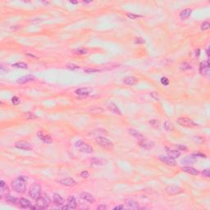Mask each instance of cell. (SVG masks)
Segmentation results:
<instances>
[{"label": "cell", "mask_w": 210, "mask_h": 210, "mask_svg": "<svg viewBox=\"0 0 210 210\" xmlns=\"http://www.w3.org/2000/svg\"><path fill=\"white\" fill-rule=\"evenodd\" d=\"M28 179L29 178L27 176H19L15 178L11 183L13 190L17 193L24 194L26 189V182L28 181Z\"/></svg>", "instance_id": "obj_1"}, {"label": "cell", "mask_w": 210, "mask_h": 210, "mask_svg": "<svg viewBox=\"0 0 210 210\" xmlns=\"http://www.w3.org/2000/svg\"><path fill=\"white\" fill-rule=\"evenodd\" d=\"M29 195L34 200H37L41 196V186L39 184L35 183L30 187Z\"/></svg>", "instance_id": "obj_2"}, {"label": "cell", "mask_w": 210, "mask_h": 210, "mask_svg": "<svg viewBox=\"0 0 210 210\" xmlns=\"http://www.w3.org/2000/svg\"><path fill=\"white\" fill-rule=\"evenodd\" d=\"M51 203V199L48 195H43L39 197V199L36 200V204L39 206L41 209H47Z\"/></svg>", "instance_id": "obj_3"}, {"label": "cell", "mask_w": 210, "mask_h": 210, "mask_svg": "<svg viewBox=\"0 0 210 210\" xmlns=\"http://www.w3.org/2000/svg\"><path fill=\"white\" fill-rule=\"evenodd\" d=\"M75 146L76 148L79 150L82 153H85V154H91L94 152V149L92 148L90 144H86L85 142H83L82 140H77L75 143Z\"/></svg>", "instance_id": "obj_4"}, {"label": "cell", "mask_w": 210, "mask_h": 210, "mask_svg": "<svg viewBox=\"0 0 210 210\" xmlns=\"http://www.w3.org/2000/svg\"><path fill=\"white\" fill-rule=\"evenodd\" d=\"M95 140H96L97 144H99L103 148L107 149V150L112 149V146H113V143L110 140H108V139L105 137H103V136H98V137L96 138Z\"/></svg>", "instance_id": "obj_5"}, {"label": "cell", "mask_w": 210, "mask_h": 210, "mask_svg": "<svg viewBox=\"0 0 210 210\" xmlns=\"http://www.w3.org/2000/svg\"><path fill=\"white\" fill-rule=\"evenodd\" d=\"M177 122L178 124L184 127H195L197 126L195 122H194L191 119L188 118H183V117L179 118L177 119Z\"/></svg>", "instance_id": "obj_6"}, {"label": "cell", "mask_w": 210, "mask_h": 210, "mask_svg": "<svg viewBox=\"0 0 210 210\" xmlns=\"http://www.w3.org/2000/svg\"><path fill=\"white\" fill-rule=\"evenodd\" d=\"M165 192L168 195H179L182 192V189L177 185H167L166 187Z\"/></svg>", "instance_id": "obj_7"}, {"label": "cell", "mask_w": 210, "mask_h": 210, "mask_svg": "<svg viewBox=\"0 0 210 210\" xmlns=\"http://www.w3.org/2000/svg\"><path fill=\"white\" fill-rule=\"evenodd\" d=\"M37 136L39 138L41 141H43L45 144H51L52 142V138L50 135L46 133L45 131H39L37 132Z\"/></svg>", "instance_id": "obj_8"}, {"label": "cell", "mask_w": 210, "mask_h": 210, "mask_svg": "<svg viewBox=\"0 0 210 210\" xmlns=\"http://www.w3.org/2000/svg\"><path fill=\"white\" fill-rule=\"evenodd\" d=\"M125 204H126V208L129 209H140L139 203L136 200H135L131 198H128V199H125Z\"/></svg>", "instance_id": "obj_9"}, {"label": "cell", "mask_w": 210, "mask_h": 210, "mask_svg": "<svg viewBox=\"0 0 210 210\" xmlns=\"http://www.w3.org/2000/svg\"><path fill=\"white\" fill-rule=\"evenodd\" d=\"M199 72L201 75L208 76L209 74V61H203L199 65Z\"/></svg>", "instance_id": "obj_10"}, {"label": "cell", "mask_w": 210, "mask_h": 210, "mask_svg": "<svg viewBox=\"0 0 210 210\" xmlns=\"http://www.w3.org/2000/svg\"><path fill=\"white\" fill-rule=\"evenodd\" d=\"M15 146H16V148L20 149V150H32L31 145L28 142L24 141V140H19V141L16 142Z\"/></svg>", "instance_id": "obj_11"}, {"label": "cell", "mask_w": 210, "mask_h": 210, "mask_svg": "<svg viewBox=\"0 0 210 210\" xmlns=\"http://www.w3.org/2000/svg\"><path fill=\"white\" fill-rule=\"evenodd\" d=\"M158 159H159L162 163L167 164V165H168V166H176V165H177L176 161H175L173 158L168 157V156L160 155V156H158Z\"/></svg>", "instance_id": "obj_12"}, {"label": "cell", "mask_w": 210, "mask_h": 210, "mask_svg": "<svg viewBox=\"0 0 210 210\" xmlns=\"http://www.w3.org/2000/svg\"><path fill=\"white\" fill-rule=\"evenodd\" d=\"M59 183L65 186H74L76 185V181L71 177H66L59 181Z\"/></svg>", "instance_id": "obj_13"}, {"label": "cell", "mask_w": 210, "mask_h": 210, "mask_svg": "<svg viewBox=\"0 0 210 210\" xmlns=\"http://www.w3.org/2000/svg\"><path fill=\"white\" fill-rule=\"evenodd\" d=\"M80 199H84V200L87 201V202H89V203H95V199H94V197L92 195H90V193H88V192H82V193H80Z\"/></svg>", "instance_id": "obj_14"}, {"label": "cell", "mask_w": 210, "mask_h": 210, "mask_svg": "<svg viewBox=\"0 0 210 210\" xmlns=\"http://www.w3.org/2000/svg\"><path fill=\"white\" fill-rule=\"evenodd\" d=\"M35 80V77L32 75H26V76H21L19 79H17V82L20 83V84H26V83L31 82V81H34Z\"/></svg>", "instance_id": "obj_15"}, {"label": "cell", "mask_w": 210, "mask_h": 210, "mask_svg": "<svg viewBox=\"0 0 210 210\" xmlns=\"http://www.w3.org/2000/svg\"><path fill=\"white\" fill-rule=\"evenodd\" d=\"M67 207H68V209H76V206H77V203H76V199L75 196L73 195H70L67 199Z\"/></svg>", "instance_id": "obj_16"}, {"label": "cell", "mask_w": 210, "mask_h": 210, "mask_svg": "<svg viewBox=\"0 0 210 210\" xmlns=\"http://www.w3.org/2000/svg\"><path fill=\"white\" fill-rule=\"evenodd\" d=\"M140 146H141L142 148H144L145 150H150L154 146V143L150 141V140H145V138H144L140 141Z\"/></svg>", "instance_id": "obj_17"}, {"label": "cell", "mask_w": 210, "mask_h": 210, "mask_svg": "<svg viewBox=\"0 0 210 210\" xmlns=\"http://www.w3.org/2000/svg\"><path fill=\"white\" fill-rule=\"evenodd\" d=\"M128 132H129V134L131 135V136H133V137H135L136 139H137V140H143L144 139V136L140 132V131H138L137 130H136V129H129L128 130Z\"/></svg>", "instance_id": "obj_18"}, {"label": "cell", "mask_w": 210, "mask_h": 210, "mask_svg": "<svg viewBox=\"0 0 210 210\" xmlns=\"http://www.w3.org/2000/svg\"><path fill=\"white\" fill-rule=\"evenodd\" d=\"M19 205L22 208V209H31V203L29 199H25V198H21L19 199Z\"/></svg>", "instance_id": "obj_19"}, {"label": "cell", "mask_w": 210, "mask_h": 210, "mask_svg": "<svg viewBox=\"0 0 210 210\" xmlns=\"http://www.w3.org/2000/svg\"><path fill=\"white\" fill-rule=\"evenodd\" d=\"M75 93L80 96H87L91 93V90L89 88H80V89L76 90Z\"/></svg>", "instance_id": "obj_20"}, {"label": "cell", "mask_w": 210, "mask_h": 210, "mask_svg": "<svg viewBox=\"0 0 210 210\" xmlns=\"http://www.w3.org/2000/svg\"><path fill=\"white\" fill-rule=\"evenodd\" d=\"M52 199H53V203H55L56 205H58V206H61V205H62L63 203H64L63 198L59 194H57V193H55L53 195Z\"/></svg>", "instance_id": "obj_21"}, {"label": "cell", "mask_w": 210, "mask_h": 210, "mask_svg": "<svg viewBox=\"0 0 210 210\" xmlns=\"http://www.w3.org/2000/svg\"><path fill=\"white\" fill-rule=\"evenodd\" d=\"M123 82L126 85H134L138 82V79L135 76H127L123 79Z\"/></svg>", "instance_id": "obj_22"}, {"label": "cell", "mask_w": 210, "mask_h": 210, "mask_svg": "<svg viewBox=\"0 0 210 210\" xmlns=\"http://www.w3.org/2000/svg\"><path fill=\"white\" fill-rule=\"evenodd\" d=\"M196 162V159L194 156H187V157L184 158L183 159H181V163L183 165H189V164H193Z\"/></svg>", "instance_id": "obj_23"}, {"label": "cell", "mask_w": 210, "mask_h": 210, "mask_svg": "<svg viewBox=\"0 0 210 210\" xmlns=\"http://www.w3.org/2000/svg\"><path fill=\"white\" fill-rule=\"evenodd\" d=\"M192 13V10L190 8H186V9H184L182 10L181 13H180V18L181 20H185L187 18H189Z\"/></svg>", "instance_id": "obj_24"}, {"label": "cell", "mask_w": 210, "mask_h": 210, "mask_svg": "<svg viewBox=\"0 0 210 210\" xmlns=\"http://www.w3.org/2000/svg\"><path fill=\"white\" fill-rule=\"evenodd\" d=\"M182 171H184L185 172L188 173V174H190V175H193V176H197L199 175V171L192 167H182Z\"/></svg>", "instance_id": "obj_25"}, {"label": "cell", "mask_w": 210, "mask_h": 210, "mask_svg": "<svg viewBox=\"0 0 210 210\" xmlns=\"http://www.w3.org/2000/svg\"><path fill=\"white\" fill-rule=\"evenodd\" d=\"M108 109L110 110L111 112H114V113H116V114H118V115H122V112L121 110L119 109V108H118L117 105L115 104L114 103H109L108 105Z\"/></svg>", "instance_id": "obj_26"}, {"label": "cell", "mask_w": 210, "mask_h": 210, "mask_svg": "<svg viewBox=\"0 0 210 210\" xmlns=\"http://www.w3.org/2000/svg\"><path fill=\"white\" fill-rule=\"evenodd\" d=\"M167 154L168 157L171 158L173 159L177 158L178 157H180V155H181V152L180 151L172 150H169L167 148Z\"/></svg>", "instance_id": "obj_27"}, {"label": "cell", "mask_w": 210, "mask_h": 210, "mask_svg": "<svg viewBox=\"0 0 210 210\" xmlns=\"http://www.w3.org/2000/svg\"><path fill=\"white\" fill-rule=\"evenodd\" d=\"M91 163L95 165V166H103V165H104L106 163V161H105L104 159L101 158L94 157L92 158Z\"/></svg>", "instance_id": "obj_28"}, {"label": "cell", "mask_w": 210, "mask_h": 210, "mask_svg": "<svg viewBox=\"0 0 210 210\" xmlns=\"http://www.w3.org/2000/svg\"><path fill=\"white\" fill-rule=\"evenodd\" d=\"M5 199L7 203H12V204H16L19 202V199H17L15 196H13V195H7L6 197H5Z\"/></svg>", "instance_id": "obj_29"}, {"label": "cell", "mask_w": 210, "mask_h": 210, "mask_svg": "<svg viewBox=\"0 0 210 210\" xmlns=\"http://www.w3.org/2000/svg\"><path fill=\"white\" fill-rule=\"evenodd\" d=\"M0 189H1V196L2 197H6L7 195H9V188L7 187V185L0 187Z\"/></svg>", "instance_id": "obj_30"}, {"label": "cell", "mask_w": 210, "mask_h": 210, "mask_svg": "<svg viewBox=\"0 0 210 210\" xmlns=\"http://www.w3.org/2000/svg\"><path fill=\"white\" fill-rule=\"evenodd\" d=\"M13 66H14V67H17V68L27 69V67H28V65H27L26 63H25V62H16V63L13 64Z\"/></svg>", "instance_id": "obj_31"}, {"label": "cell", "mask_w": 210, "mask_h": 210, "mask_svg": "<svg viewBox=\"0 0 210 210\" xmlns=\"http://www.w3.org/2000/svg\"><path fill=\"white\" fill-rule=\"evenodd\" d=\"M191 68V66L187 63V62H182L181 65H180V69L182 70V71H186V70H189Z\"/></svg>", "instance_id": "obj_32"}, {"label": "cell", "mask_w": 210, "mask_h": 210, "mask_svg": "<svg viewBox=\"0 0 210 210\" xmlns=\"http://www.w3.org/2000/svg\"><path fill=\"white\" fill-rule=\"evenodd\" d=\"M200 28H201L202 31H207L210 28V24L208 21H203V23L201 24V26H200Z\"/></svg>", "instance_id": "obj_33"}, {"label": "cell", "mask_w": 210, "mask_h": 210, "mask_svg": "<svg viewBox=\"0 0 210 210\" xmlns=\"http://www.w3.org/2000/svg\"><path fill=\"white\" fill-rule=\"evenodd\" d=\"M100 71H101V70H100V69H98V68H91V67L85 69V72H86V73H89V74H90V73H95V72H100Z\"/></svg>", "instance_id": "obj_34"}, {"label": "cell", "mask_w": 210, "mask_h": 210, "mask_svg": "<svg viewBox=\"0 0 210 210\" xmlns=\"http://www.w3.org/2000/svg\"><path fill=\"white\" fill-rule=\"evenodd\" d=\"M23 118L25 119H36L37 117L31 112H28V113H26L23 115Z\"/></svg>", "instance_id": "obj_35"}, {"label": "cell", "mask_w": 210, "mask_h": 210, "mask_svg": "<svg viewBox=\"0 0 210 210\" xmlns=\"http://www.w3.org/2000/svg\"><path fill=\"white\" fill-rule=\"evenodd\" d=\"M126 16H127V17H129L131 20H135L137 19V18H140V17H142V16L136 15V14H134V13H127Z\"/></svg>", "instance_id": "obj_36"}, {"label": "cell", "mask_w": 210, "mask_h": 210, "mask_svg": "<svg viewBox=\"0 0 210 210\" xmlns=\"http://www.w3.org/2000/svg\"><path fill=\"white\" fill-rule=\"evenodd\" d=\"M160 81H161V84L163 85L167 86V85H169V79L167 78V77H166V76H163L161 78V80H160Z\"/></svg>", "instance_id": "obj_37"}, {"label": "cell", "mask_w": 210, "mask_h": 210, "mask_svg": "<svg viewBox=\"0 0 210 210\" xmlns=\"http://www.w3.org/2000/svg\"><path fill=\"white\" fill-rule=\"evenodd\" d=\"M150 123L151 126H152L153 127H154V128H158V127H159V122H158V120L153 119V120L150 121Z\"/></svg>", "instance_id": "obj_38"}, {"label": "cell", "mask_w": 210, "mask_h": 210, "mask_svg": "<svg viewBox=\"0 0 210 210\" xmlns=\"http://www.w3.org/2000/svg\"><path fill=\"white\" fill-rule=\"evenodd\" d=\"M103 112H104V110L102 108H94L90 109V112H92V113H96V114H98V113H103Z\"/></svg>", "instance_id": "obj_39"}, {"label": "cell", "mask_w": 210, "mask_h": 210, "mask_svg": "<svg viewBox=\"0 0 210 210\" xmlns=\"http://www.w3.org/2000/svg\"><path fill=\"white\" fill-rule=\"evenodd\" d=\"M66 68L69 70H72V71H75V70L80 69V66L77 65H75V64H68L66 66Z\"/></svg>", "instance_id": "obj_40"}, {"label": "cell", "mask_w": 210, "mask_h": 210, "mask_svg": "<svg viewBox=\"0 0 210 210\" xmlns=\"http://www.w3.org/2000/svg\"><path fill=\"white\" fill-rule=\"evenodd\" d=\"M12 102L14 105H18L20 104V98L17 96H13L12 98Z\"/></svg>", "instance_id": "obj_41"}, {"label": "cell", "mask_w": 210, "mask_h": 210, "mask_svg": "<svg viewBox=\"0 0 210 210\" xmlns=\"http://www.w3.org/2000/svg\"><path fill=\"white\" fill-rule=\"evenodd\" d=\"M163 127L164 129L166 130L167 131H170L171 129V123L168 122V121H166L165 122H164V125H163Z\"/></svg>", "instance_id": "obj_42"}, {"label": "cell", "mask_w": 210, "mask_h": 210, "mask_svg": "<svg viewBox=\"0 0 210 210\" xmlns=\"http://www.w3.org/2000/svg\"><path fill=\"white\" fill-rule=\"evenodd\" d=\"M209 172H210L209 169V168H206V169H204V170L202 171V175H203V177H208V178H209L210 176Z\"/></svg>", "instance_id": "obj_43"}, {"label": "cell", "mask_w": 210, "mask_h": 210, "mask_svg": "<svg viewBox=\"0 0 210 210\" xmlns=\"http://www.w3.org/2000/svg\"><path fill=\"white\" fill-rule=\"evenodd\" d=\"M134 42H135V44H138V45H140V44H144V43H145L144 39H143L142 38H140V37L136 38Z\"/></svg>", "instance_id": "obj_44"}, {"label": "cell", "mask_w": 210, "mask_h": 210, "mask_svg": "<svg viewBox=\"0 0 210 210\" xmlns=\"http://www.w3.org/2000/svg\"><path fill=\"white\" fill-rule=\"evenodd\" d=\"M192 156H194V157H200V158H206V155L203 154V153H195V154H192Z\"/></svg>", "instance_id": "obj_45"}, {"label": "cell", "mask_w": 210, "mask_h": 210, "mask_svg": "<svg viewBox=\"0 0 210 210\" xmlns=\"http://www.w3.org/2000/svg\"><path fill=\"white\" fill-rule=\"evenodd\" d=\"M150 95L153 97V98H154L155 100H158V101L159 100V96H158V93H156V92H151Z\"/></svg>", "instance_id": "obj_46"}, {"label": "cell", "mask_w": 210, "mask_h": 210, "mask_svg": "<svg viewBox=\"0 0 210 210\" xmlns=\"http://www.w3.org/2000/svg\"><path fill=\"white\" fill-rule=\"evenodd\" d=\"M88 52V51L85 49H78V50H76V53H77V54H86Z\"/></svg>", "instance_id": "obj_47"}, {"label": "cell", "mask_w": 210, "mask_h": 210, "mask_svg": "<svg viewBox=\"0 0 210 210\" xmlns=\"http://www.w3.org/2000/svg\"><path fill=\"white\" fill-rule=\"evenodd\" d=\"M89 172L87 171H81V173H80V177H83V178H87V177H89Z\"/></svg>", "instance_id": "obj_48"}, {"label": "cell", "mask_w": 210, "mask_h": 210, "mask_svg": "<svg viewBox=\"0 0 210 210\" xmlns=\"http://www.w3.org/2000/svg\"><path fill=\"white\" fill-rule=\"evenodd\" d=\"M177 148L179 150H187V147L184 145H177Z\"/></svg>", "instance_id": "obj_49"}, {"label": "cell", "mask_w": 210, "mask_h": 210, "mask_svg": "<svg viewBox=\"0 0 210 210\" xmlns=\"http://www.w3.org/2000/svg\"><path fill=\"white\" fill-rule=\"evenodd\" d=\"M97 209L98 210H106L107 209V206L105 204H100L97 207Z\"/></svg>", "instance_id": "obj_50"}, {"label": "cell", "mask_w": 210, "mask_h": 210, "mask_svg": "<svg viewBox=\"0 0 210 210\" xmlns=\"http://www.w3.org/2000/svg\"><path fill=\"white\" fill-rule=\"evenodd\" d=\"M32 209V210H40V209H40V208H39V206H38V205L36 204V205H33V206H32V205H31V209Z\"/></svg>", "instance_id": "obj_51"}, {"label": "cell", "mask_w": 210, "mask_h": 210, "mask_svg": "<svg viewBox=\"0 0 210 210\" xmlns=\"http://www.w3.org/2000/svg\"><path fill=\"white\" fill-rule=\"evenodd\" d=\"M114 210H121V209H124V206L123 205H118V206H116L114 207Z\"/></svg>", "instance_id": "obj_52"}, {"label": "cell", "mask_w": 210, "mask_h": 210, "mask_svg": "<svg viewBox=\"0 0 210 210\" xmlns=\"http://www.w3.org/2000/svg\"><path fill=\"white\" fill-rule=\"evenodd\" d=\"M70 3H72V4H76V3H77L78 2H76V1H71Z\"/></svg>", "instance_id": "obj_53"}]
</instances>
